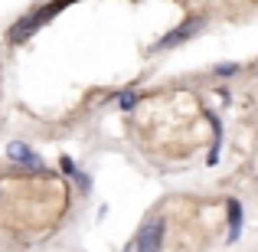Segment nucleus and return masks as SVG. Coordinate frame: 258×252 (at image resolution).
Here are the masks:
<instances>
[{"label": "nucleus", "instance_id": "nucleus-6", "mask_svg": "<svg viewBox=\"0 0 258 252\" xmlns=\"http://www.w3.org/2000/svg\"><path fill=\"white\" fill-rule=\"evenodd\" d=\"M118 102H121V108H131L134 102H138V95H134V92H124V95H121Z\"/></svg>", "mask_w": 258, "mask_h": 252}, {"label": "nucleus", "instance_id": "nucleus-5", "mask_svg": "<svg viewBox=\"0 0 258 252\" xmlns=\"http://www.w3.org/2000/svg\"><path fill=\"white\" fill-rule=\"evenodd\" d=\"M229 223H232L229 239H239V226H242V207H239V200H229Z\"/></svg>", "mask_w": 258, "mask_h": 252}, {"label": "nucleus", "instance_id": "nucleus-1", "mask_svg": "<svg viewBox=\"0 0 258 252\" xmlns=\"http://www.w3.org/2000/svg\"><path fill=\"white\" fill-rule=\"evenodd\" d=\"M69 4H72V0H56V4L43 7V10L30 13V17H23V20H20V23H17V26L10 30V39H13V43H20V39H26V36L33 33V30H36V26H43L46 20H52V17H56L59 10H62V7H69Z\"/></svg>", "mask_w": 258, "mask_h": 252}, {"label": "nucleus", "instance_id": "nucleus-2", "mask_svg": "<svg viewBox=\"0 0 258 252\" xmlns=\"http://www.w3.org/2000/svg\"><path fill=\"white\" fill-rule=\"evenodd\" d=\"M160 242H164V220L157 216L138 233V252H160Z\"/></svg>", "mask_w": 258, "mask_h": 252}, {"label": "nucleus", "instance_id": "nucleus-4", "mask_svg": "<svg viewBox=\"0 0 258 252\" xmlns=\"http://www.w3.org/2000/svg\"><path fill=\"white\" fill-rule=\"evenodd\" d=\"M7 154H10L13 161H20V164H30V167H39V161H36V154L30 151L26 144H10L7 147Z\"/></svg>", "mask_w": 258, "mask_h": 252}, {"label": "nucleus", "instance_id": "nucleus-3", "mask_svg": "<svg viewBox=\"0 0 258 252\" xmlns=\"http://www.w3.org/2000/svg\"><path fill=\"white\" fill-rule=\"evenodd\" d=\"M200 26H203L200 20H189V23L183 26V30H173V33H167V36L160 39V49H167V46H176V43H183V39H189L196 30H200Z\"/></svg>", "mask_w": 258, "mask_h": 252}]
</instances>
